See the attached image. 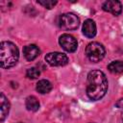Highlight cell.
<instances>
[{
    "label": "cell",
    "instance_id": "cell-1",
    "mask_svg": "<svg viewBox=\"0 0 123 123\" xmlns=\"http://www.w3.org/2000/svg\"><path fill=\"white\" fill-rule=\"evenodd\" d=\"M108 90V80L104 72L92 70L87 75L86 95L92 101L103 98Z\"/></svg>",
    "mask_w": 123,
    "mask_h": 123
},
{
    "label": "cell",
    "instance_id": "cell-2",
    "mask_svg": "<svg viewBox=\"0 0 123 123\" xmlns=\"http://www.w3.org/2000/svg\"><path fill=\"white\" fill-rule=\"evenodd\" d=\"M19 52L16 45L11 41H2L0 44V62L2 68H10L16 64Z\"/></svg>",
    "mask_w": 123,
    "mask_h": 123
},
{
    "label": "cell",
    "instance_id": "cell-3",
    "mask_svg": "<svg viewBox=\"0 0 123 123\" xmlns=\"http://www.w3.org/2000/svg\"><path fill=\"white\" fill-rule=\"evenodd\" d=\"M86 54L90 62H98L105 57L106 50L101 43L94 41L87 44L86 48Z\"/></svg>",
    "mask_w": 123,
    "mask_h": 123
},
{
    "label": "cell",
    "instance_id": "cell-4",
    "mask_svg": "<svg viewBox=\"0 0 123 123\" xmlns=\"http://www.w3.org/2000/svg\"><path fill=\"white\" fill-rule=\"evenodd\" d=\"M59 24H60V27L63 30H67V31L68 30L69 31L76 30L79 27L80 19L74 13L67 12V13H63L60 16Z\"/></svg>",
    "mask_w": 123,
    "mask_h": 123
},
{
    "label": "cell",
    "instance_id": "cell-5",
    "mask_svg": "<svg viewBox=\"0 0 123 123\" xmlns=\"http://www.w3.org/2000/svg\"><path fill=\"white\" fill-rule=\"evenodd\" d=\"M45 62L52 66H63L68 62V58L63 53L51 52L45 56Z\"/></svg>",
    "mask_w": 123,
    "mask_h": 123
},
{
    "label": "cell",
    "instance_id": "cell-6",
    "mask_svg": "<svg viewBox=\"0 0 123 123\" xmlns=\"http://www.w3.org/2000/svg\"><path fill=\"white\" fill-rule=\"evenodd\" d=\"M59 42H60V45L66 51V52H69V53H72V52H75L77 50V47H78V44H77V40L76 38L71 36V35H68V34H63L59 38Z\"/></svg>",
    "mask_w": 123,
    "mask_h": 123
},
{
    "label": "cell",
    "instance_id": "cell-7",
    "mask_svg": "<svg viewBox=\"0 0 123 123\" xmlns=\"http://www.w3.org/2000/svg\"><path fill=\"white\" fill-rule=\"evenodd\" d=\"M102 8H103V10L105 12H111L113 15H118L122 12V5H121V3L119 1H115V0L106 1L103 4Z\"/></svg>",
    "mask_w": 123,
    "mask_h": 123
},
{
    "label": "cell",
    "instance_id": "cell-8",
    "mask_svg": "<svg viewBox=\"0 0 123 123\" xmlns=\"http://www.w3.org/2000/svg\"><path fill=\"white\" fill-rule=\"evenodd\" d=\"M83 34L88 37L91 38L96 35V25L95 22L92 19H86L83 24Z\"/></svg>",
    "mask_w": 123,
    "mask_h": 123
},
{
    "label": "cell",
    "instance_id": "cell-9",
    "mask_svg": "<svg viewBox=\"0 0 123 123\" xmlns=\"http://www.w3.org/2000/svg\"><path fill=\"white\" fill-rule=\"evenodd\" d=\"M39 53H40V51H39L38 47L35 44H30L23 48L24 57L28 61H34L39 55Z\"/></svg>",
    "mask_w": 123,
    "mask_h": 123
},
{
    "label": "cell",
    "instance_id": "cell-10",
    "mask_svg": "<svg viewBox=\"0 0 123 123\" xmlns=\"http://www.w3.org/2000/svg\"><path fill=\"white\" fill-rule=\"evenodd\" d=\"M0 107H1V115H0V121H4L5 118L9 114L10 111V102L6 98L3 92L0 94Z\"/></svg>",
    "mask_w": 123,
    "mask_h": 123
},
{
    "label": "cell",
    "instance_id": "cell-11",
    "mask_svg": "<svg viewBox=\"0 0 123 123\" xmlns=\"http://www.w3.org/2000/svg\"><path fill=\"white\" fill-rule=\"evenodd\" d=\"M51 89H52V84L48 80H40L37 84V90L41 94L48 93L51 91Z\"/></svg>",
    "mask_w": 123,
    "mask_h": 123
},
{
    "label": "cell",
    "instance_id": "cell-12",
    "mask_svg": "<svg viewBox=\"0 0 123 123\" xmlns=\"http://www.w3.org/2000/svg\"><path fill=\"white\" fill-rule=\"evenodd\" d=\"M25 105H26L27 110L28 111H37L39 109V102L37 99V97H35V96H29V97H27L26 102H25Z\"/></svg>",
    "mask_w": 123,
    "mask_h": 123
},
{
    "label": "cell",
    "instance_id": "cell-13",
    "mask_svg": "<svg viewBox=\"0 0 123 123\" xmlns=\"http://www.w3.org/2000/svg\"><path fill=\"white\" fill-rule=\"evenodd\" d=\"M108 69L111 73H115V74L122 73L123 72V62L122 61H114V62H111L108 65Z\"/></svg>",
    "mask_w": 123,
    "mask_h": 123
},
{
    "label": "cell",
    "instance_id": "cell-14",
    "mask_svg": "<svg viewBox=\"0 0 123 123\" xmlns=\"http://www.w3.org/2000/svg\"><path fill=\"white\" fill-rule=\"evenodd\" d=\"M39 75H40V72L36 67H31V68L27 69V71H26V76L29 79H37L39 77Z\"/></svg>",
    "mask_w": 123,
    "mask_h": 123
},
{
    "label": "cell",
    "instance_id": "cell-15",
    "mask_svg": "<svg viewBox=\"0 0 123 123\" xmlns=\"http://www.w3.org/2000/svg\"><path fill=\"white\" fill-rule=\"evenodd\" d=\"M37 3L39 5H41V6H43L46 9H52L57 4V1H53V0H39V1H37Z\"/></svg>",
    "mask_w": 123,
    "mask_h": 123
},
{
    "label": "cell",
    "instance_id": "cell-16",
    "mask_svg": "<svg viewBox=\"0 0 123 123\" xmlns=\"http://www.w3.org/2000/svg\"><path fill=\"white\" fill-rule=\"evenodd\" d=\"M115 106L117 107V108H120V109H123V98H121V99H119L116 103H115Z\"/></svg>",
    "mask_w": 123,
    "mask_h": 123
},
{
    "label": "cell",
    "instance_id": "cell-17",
    "mask_svg": "<svg viewBox=\"0 0 123 123\" xmlns=\"http://www.w3.org/2000/svg\"><path fill=\"white\" fill-rule=\"evenodd\" d=\"M18 123H22V122H18Z\"/></svg>",
    "mask_w": 123,
    "mask_h": 123
},
{
    "label": "cell",
    "instance_id": "cell-18",
    "mask_svg": "<svg viewBox=\"0 0 123 123\" xmlns=\"http://www.w3.org/2000/svg\"><path fill=\"white\" fill-rule=\"evenodd\" d=\"M89 123H93V122H89Z\"/></svg>",
    "mask_w": 123,
    "mask_h": 123
},
{
    "label": "cell",
    "instance_id": "cell-19",
    "mask_svg": "<svg viewBox=\"0 0 123 123\" xmlns=\"http://www.w3.org/2000/svg\"><path fill=\"white\" fill-rule=\"evenodd\" d=\"M122 120H123V116H122Z\"/></svg>",
    "mask_w": 123,
    "mask_h": 123
}]
</instances>
